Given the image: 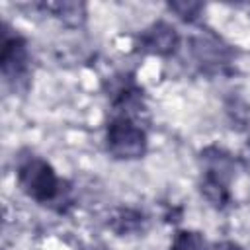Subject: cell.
<instances>
[{"label":"cell","mask_w":250,"mask_h":250,"mask_svg":"<svg viewBox=\"0 0 250 250\" xmlns=\"http://www.w3.org/2000/svg\"><path fill=\"white\" fill-rule=\"evenodd\" d=\"M170 250H207L205 238L197 230H178Z\"/></svg>","instance_id":"8"},{"label":"cell","mask_w":250,"mask_h":250,"mask_svg":"<svg viewBox=\"0 0 250 250\" xmlns=\"http://www.w3.org/2000/svg\"><path fill=\"white\" fill-rule=\"evenodd\" d=\"M18 184L25 195L39 203L53 201L61 191V182L51 164L33 154L18 162Z\"/></svg>","instance_id":"1"},{"label":"cell","mask_w":250,"mask_h":250,"mask_svg":"<svg viewBox=\"0 0 250 250\" xmlns=\"http://www.w3.org/2000/svg\"><path fill=\"white\" fill-rule=\"evenodd\" d=\"M107 150L115 158L121 160H133L141 158L146 150V135L145 131L131 119V117H115L107 125L105 133Z\"/></svg>","instance_id":"2"},{"label":"cell","mask_w":250,"mask_h":250,"mask_svg":"<svg viewBox=\"0 0 250 250\" xmlns=\"http://www.w3.org/2000/svg\"><path fill=\"white\" fill-rule=\"evenodd\" d=\"M193 55L201 64H221L227 57V47L211 35H199L193 39Z\"/></svg>","instance_id":"6"},{"label":"cell","mask_w":250,"mask_h":250,"mask_svg":"<svg viewBox=\"0 0 250 250\" xmlns=\"http://www.w3.org/2000/svg\"><path fill=\"white\" fill-rule=\"evenodd\" d=\"M248 150H250V143H248ZM248 168H250V156H248Z\"/></svg>","instance_id":"12"},{"label":"cell","mask_w":250,"mask_h":250,"mask_svg":"<svg viewBox=\"0 0 250 250\" xmlns=\"http://www.w3.org/2000/svg\"><path fill=\"white\" fill-rule=\"evenodd\" d=\"M47 10L55 12L57 18H61L64 23L68 25H80L86 18V10L84 4L78 2H59V4H49Z\"/></svg>","instance_id":"7"},{"label":"cell","mask_w":250,"mask_h":250,"mask_svg":"<svg viewBox=\"0 0 250 250\" xmlns=\"http://www.w3.org/2000/svg\"><path fill=\"white\" fill-rule=\"evenodd\" d=\"M180 43V35L174 25L166 21H156L141 35V47L152 55H172Z\"/></svg>","instance_id":"4"},{"label":"cell","mask_w":250,"mask_h":250,"mask_svg":"<svg viewBox=\"0 0 250 250\" xmlns=\"http://www.w3.org/2000/svg\"><path fill=\"white\" fill-rule=\"evenodd\" d=\"M201 166L205 172V180H213L229 188V182L234 176V158L217 146H209L201 152Z\"/></svg>","instance_id":"5"},{"label":"cell","mask_w":250,"mask_h":250,"mask_svg":"<svg viewBox=\"0 0 250 250\" xmlns=\"http://www.w3.org/2000/svg\"><path fill=\"white\" fill-rule=\"evenodd\" d=\"M201 8H203V6L197 4V2H172V4H170V10L176 12L182 20H188V21L195 20Z\"/></svg>","instance_id":"10"},{"label":"cell","mask_w":250,"mask_h":250,"mask_svg":"<svg viewBox=\"0 0 250 250\" xmlns=\"http://www.w3.org/2000/svg\"><path fill=\"white\" fill-rule=\"evenodd\" d=\"M201 193L215 207H225L229 203V188L223 186V184H217L213 180H205L203 178V182H201Z\"/></svg>","instance_id":"9"},{"label":"cell","mask_w":250,"mask_h":250,"mask_svg":"<svg viewBox=\"0 0 250 250\" xmlns=\"http://www.w3.org/2000/svg\"><path fill=\"white\" fill-rule=\"evenodd\" d=\"M211 250H242L236 242H230V240H223V242H217V244H213V248Z\"/></svg>","instance_id":"11"},{"label":"cell","mask_w":250,"mask_h":250,"mask_svg":"<svg viewBox=\"0 0 250 250\" xmlns=\"http://www.w3.org/2000/svg\"><path fill=\"white\" fill-rule=\"evenodd\" d=\"M0 66L4 82L16 92L23 90L27 86L29 78V55L27 47L21 35L12 33L4 27L2 33V55H0Z\"/></svg>","instance_id":"3"}]
</instances>
